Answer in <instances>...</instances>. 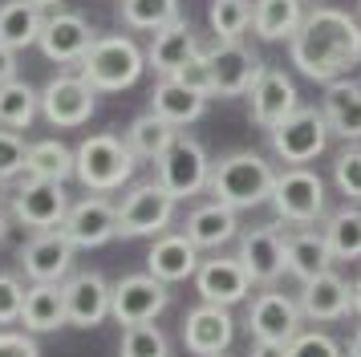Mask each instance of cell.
I'll use <instances>...</instances> for the list:
<instances>
[{
  "label": "cell",
  "instance_id": "cell-47",
  "mask_svg": "<svg viewBox=\"0 0 361 357\" xmlns=\"http://www.w3.org/2000/svg\"><path fill=\"white\" fill-rule=\"evenodd\" d=\"M349 357H361V325L353 329V337H349Z\"/></svg>",
  "mask_w": 361,
  "mask_h": 357
},
{
  "label": "cell",
  "instance_id": "cell-41",
  "mask_svg": "<svg viewBox=\"0 0 361 357\" xmlns=\"http://www.w3.org/2000/svg\"><path fill=\"white\" fill-rule=\"evenodd\" d=\"M284 357H345V349L329 337V333H317V329L305 333V329H300V333L284 345Z\"/></svg>",
  "mask_w": 361,
  "mask_h": 357
},
{
  "label": "cell",
  "instance_id": "cell-25",
  "mask_svg": "<svg viewBox=\"0 0 361 357\" xmlns=\"http://www.w3.org/2000/svg\"><path fill=\"white\" fill-rule=\"evenodd\" d=\"M195 53H199L195 29H191L183 16H175L171 25H163V29L154 32V41H150V49H147V69H154L159 78H171V73H175L179 65H187Z\"/></svg>",
  "mask_w": 361,
  "mask_h": 357
},
{
  "label": "cell",
  "instance_id": "cell-7",
  "mask_svg": "<svg viewBox=\"0 0 361 357\" xmlns=\"http://www.w3.org/2000/svg\"><path fill=\"white\" fill-rule=\"evenodd\" d=\"M175 195L163 183H138L126 191V199L118 203V236H163L175 224Z\"/></svg>",
  "mask_w": 361,
  "mask_h": 357
},
{
  "label": "cell",
  "instance_id": "cell-20",
  "mask_svg": "<svg viewBox=\"0 0 361 357\" xmlns=\"http://www.w3.org/2000/svg\"><path fill=\"white\" fill-rule=\"evenodd\" d=\"M37 45H41V53L49 61L78 65L90 53V45H94V29L78 13H53V16H45V29L37 37Z\"/></svg>",
  "mask_w": 361,
  "mask_h": 357
},
{
  "label": "cell",
  "instance_id": "cell-34",
  "mask_svg": "<svg viewBox=\"0 0 361 357\" xmlns=\"http://www.w3.org/2000/svg\"><path fill=\"white\" fill-rule=\"evenodd\" d=\"M25 175L29 178H53V183H66L73 175V150L57 138H41V143H29V155H25Z\"/></svg>",
  "mask_w": 361,
  "mask_h": 357
},
{
  "label": "cell",
  "instance_id": "cell-14",
  "mask_svg": "<svg viewBox=\"0 0 361 357\" xmlns=\"http://www.w3.org/2000/svg\"><path fill=\"white\" fill-rule=\"evenodd\" d=\"M247 102H252V122L260 130L280 126V122L300 106V102H296V81L288 78L284 69H272V65H264L260 78L252 81Z\"/></svg>",
  "mask_w": 361,
  "mask_h": 357
},
{
  "label": "cell",
  "instance_id": "cell-6",
  "mask_svg": "<svg viewBox=\"0 0 361 357\" xmlns=\"http://www.w3.org/2000/svg\"><path fill=\"white\" fill-rule=\"evenodd\" d=\"M272 134V150H276L280 162H288V167H305L312 162L317 155H325L329 146V122H325V110H317V106H296L280 126L268 130Z\"/></svg>",
  "mask_w": 361,
  "mask_h": 357
},
{
  "label": "cell",
  "instance_id": "cell-46",
  "mask_svg": "<svg viewBox=\"0 0 361 357\" xmlns=\"http://www.w3.org/2000/svg\"><path fill=\"white\" fill-rule=\"evenodd\" d=\"M17 78V49H8L4 41H0V81Z\"/></svg>",
  "mask_w": 361,
  "mask_h": 357
},
{
  "label": "cell",
  "instance_id": "cell-8",
  "mask_svg": "<svg viewBox=\"0 0 361 357\" xmlns=\"http://www.w3.org/2000/svg\"><path fill=\"white\" fill-rule=\"evenodd\" d=\"M94 110H98V90H94L82 73H57V78L41 90V114H45V122L57 126V130L85 126Z\"/></svg>",
  "mask_w": 361,
  "mask_h": 357
},
{
  "label": "cell",
  "instance_id": "cell-2",
  "mask_svg": "<svg viewBox=\"0 0 361 357\" xmlns=\"http://www.w3.org/2000/svg\"><path fill=\"white\" fill-rule=\"evenodd\" d=\"M272 183H276V171L272 162L256 155V150H235L228 159L212 162V178H207V191L228 203L235 211H247V207H260L272 199Z\"/></svg>",
  "mask_w": 361,
  "mask_h": 357
},
{
  "label": "cell",
  "instance_id": "cell-33",
  "mask_svg": "<svg viewBox=\"0 0 361 357\" xmlns=\"http://www.w3.org/2000/svg\"><path fill=\"white\" fill-rule=\"evenodd\" d=\"M37 114H41V94L29 81H20V78L0 81V126L29 130Z\"/></svg>",
  "mask_w": 361,
  "mask_h": 357
},
{
  "label": "cell",
  "instance_id": "cell-3",
  "mask_svg": "<svg viewBox=\"0 0 361 357\" xmlns=\"http://www.w3.org/2000/svg\"><path fill=\"white\" fill-rule=\"evenodd\" d=\"M147 69V53L138 49L134 37H94V45L78 61V73H82L98 94H118V90H130L134 81L142 78Z\"/></svg>",
  "mask_w": 361,
  "mask_h": 357
},
{
  "label": "cell",
  "instance_id": "cell-42",
  "mask_svg": "<svg viewBox=\"0 0 361 357\" xmlns=\"http://www.w3.org/2000/svg\"><path fill=\"white\" fill-rule=\"evenodd\" d=\"M171 78L183 81V85H187V90H195V94H207V97L215 94V85H212V57H207L203 49H199V53H195L187 65H179Z\"/></svg>",
  "mask_w": 361,
  "mask_h": 357
},
{
  "label": "cell",
  "instance_id": "cell-26",
  "mask_svg": "<svg viewBox=\"0 0 361 357\" xmlns=\"http://www.w3.org/2000/svg\"><path fill=\"white\" fill-rule=\"evenodd\" d=\"M321 110H325L329 130L345 138V143H361V85L349 78H337L325 85L321 97Z\"/></svg>",
  "mask_w": 361,
  "mask_h": 357
},
{
  "label": "cell",
  "instance_id": "cell-45",
  "mask_svg": "<svg viewBox=\"0 0 361 357\" xmlns=\"http://www.w3.org/2000/svg\"><path fill=\"white\" fill-rule=\"evenodd\" d=\"M247 357H284V345H280V341L252 337V349H247Z\"/></svg>",
  "mask_w": 361,
  "mask_h": 357
},
{
  "label": "cell",
  "instance_id": "cell-16",
  "mask_svg": "<svg viewBox=\"0 0 361 357\" xmlns=\"http://www.w3.org/2000/svg\"><path fill=\"white\" fill-rule=\"evenodd\" d=\"M61 231L73 240V248H102L118 236V207L110 199H102L98 191L85 195L82 203H69Z\"/></svg>",
  "mask_w": 361,
  "mask_h": 357
},
{
  "label": "cell",
  "instance_id": "cell-36",
  "mask_svg": "<svg viewBox=\"0 0 361 357\" xmlns=\"http://www.w3.org/2000/svg\"><path fill=\"white\" fill-rule=\"evenodd\" d=\"M118 16L126 29L159 32L179 16V0H118Z\"/></svg>",
  "mask_w": 361,
  "mask_h": 357
},
{
  "label": "cell",
  "instance_id": "cell-15",
  "mask_svg": "<svg viewBox=\"0 0 361 357\" xmlns=\"http://www.w3.org/2000/svg\"><path fill=\"white\" fill-rule=\"evenodd\" d=\"M235 256L244 260L252 284H276L284 268V231L276 224H260L240 231V252Z\"/></svg>",
  "mask_w": 361,
  "mask_h": 357
},
{
  "label": "cell",
  "instance_id": "cell-10",
  "mask_svg": "<svg viewBox=\"0 0 361 357\" xmlns=\"http://www.w3.org/2000/svg\"><path fill=\"white\" fill-rule=\"evenodd\" d=\"M207 178H212V159H207V150H203L195 138L179 134V138L171 143V150L159 159V183H163L175 199H191V195L207 191Z\"/></svg>",
  "mask_w": 361,
  "mask_h": 357
},
{
  "label": "cell",
  "instance_id": "cell-32",
  "mask_svg": "<svg viewBox=\"0 0 361 357\" xmlns=\"http://www.w3.org/2000/svg\"><path fill=\"white\" fill-rule=\"evenodd\" d=\"M45 8H37L33 0H8V4H0V41L8 49H29L37 45V37L45 29Z\"/></svg>",
  "mask_w": 361,
  "mask_h": 357
},
{
  "label": "cell",
  "instance_id": "cell-13",
  "mask_svg": "<svg viewBox=\"0 0 361 357\" xmlns=\"http://www.w3.org/2000/svg\"><path fill=\"white\" fill-rule=\"evenodd\" d=\"M73 240H69L61 227H49V231H37L33 240L20 248V268L29 280H53L61 284L73 268Z\"/></svg>",
  "mask_w": 361,
  "mask_h": 357
},
{
  "label": "cell",
  "instance_id": "cell-38",
  "mask_svg": "<svg viewBox=\"0 0 361 357\" xmlns=\"http://www.w3.org/2000/svg\"><path fill=\"white\" fill-rule=\"evenodd\" d=\"M118 357H171V345H166L163 329L159 325H126L122 329V345H118Z\"/></svg>",
  "mask_w": 361,
  "mask_h": 357
},
{
  "label": "cell",
  "instance_id": "cell-23",
  "mask_svg": "<svg viewBox=\"0 0 361 357\" xmlns=\"http://www.w3.org/2000/svg\"><path fill=\"white\" fill-rule=\"evenodd\" d=\"M333 248H329L325 231H312L309 224L305 227H288L284 231V268L305 284V280H312V276H321L333 268Z\"/></svg>",
  "mask_w": 361,
  "mask_h": 357
},
{
  "label": "cell",
  "instance_id": "cell-22",
  "mask_svg": "<svg viewBox=\"0 0 361 357\" xmlns=\"http://www.w3.org/2000/svg\"><path fill=\"white\" fill-rule=\"evenodd\" d=\"M300 313L309 317V321H345L349 313H353V284L337 276L333 268L321 276H312L305 280V289H300Z\"/></svg>",
  "mask_w": 361,
  "mask_h": 357
},
{
  "label": "cell",
  "instance_id": "cell-21",
  "mask_svg": "<svg viewBox=\"0 0 361 357\" xmlns=\"http://www.w3.org/2000/svg\"><path fill=\"white\" fill-rule=\"evenodd\" d=\"M66 289V317L73 329H94L110 317V296L114 284H106V276L98 272H73L61 284Z\"/></svg>",
  "mask_w": 361,
  "mask_h": 357
},
{
  "label": "cell",
  "instance_id": "cell-29",
  "mask_svg": "<svg viewBox=\"0 0 361 357\" xmlns=\"http://www.w3.org/2000/svg\"><path fill=\"white\" fill-rule=\"evenodd\" d=\"M150 110L159 114V118H166V122H175V126H191L207 110V94H195L183 81L163 78L154 85V94H150Z\"/></svg>",
  "mask_w": 361,
  "mask_h": 357
},
{
  "label": "cell",
  "instance_id": "cell-44",
  "mask_svg": "<svg viewBox=\"0 0 361 357\" xmlns=\"http://www.w3.org/2000/svg\"><path fill=\"white\" fill-rule=\"evenodd\" d=\"M0 357H41V349H37V341H33L29 329H25V333L0 329Z\"/></svg>",
  "mask_w": 361,
  "mask_h": 357
},
{
  "label": "cell",
  "instance_id": "cell-28",
  "mask_svg": "<svg viewBox=\"0 0 361 357\" xmlns=\"http://www.w3.org/2000/svg\"><path fill=\"white\" fill-rule=\"evenodd\" d=\"M183 231L195 248H224L228 240H240V219H235V207L212 199V203H203L187 215Z\"/></svg>",
  "mask_w": 361,
  "mask_h": 357
},
{
  "label": "cell",
  "instance_id": "cell-9",
  "mask_svg": "<svg viewBox=\"0 0 361 357\" xmlns=\"http://www.w3.org/2000/svg\"><path fill=\"white\" fill-rule=\"evenodd\" d=\"M13 215L33 231H49L61 227L69 215V195L66 183H53V178H20L17 191H13Z\"/></svg>",
  "mask_w": 361,
  "mask_h": 357
},
{
  "label": "cell",
  "instance_id": "cell-19",
  "mask_svg": "<svg viewBox=\"0 0 361 357\" xmlns=\"http://www.w3.org/2000/svg\"><path fill=\"white\" fill-rule=\"evenodd\" d=\"M235 337V321L224 305H195L187 317H183V345L187 353L195 357H212V353H224Z\"/></svg>",
  "mask_w": 361,
  "mask_h": 357
},
{
  "label": "cell",
  "instance_id": "cell-5",
  "mask_svg": "<svg viewBox=\"0 0 361 357\" xmlns=\"http://www.w3.org/2000/svg\"><path fill=\"white\" fill-rule=\"evenodd\" d=\"M268 203L276 207V215L284 224L293 227L317 224L325 215V178L317 171H309V167H284V171H276Z\"/></svg>",
  "mask_w": 361,
  "mask_h": 357
},
{
  "label": "cell",
  "instance_id": "cell-43",
  "mask_svg": "<svg viewBox=\"0 0 361 357\" xmlns=\"http://www.w3.org/2000/svg\"><path fill=\"white\" fill-rule=\"evenodd\" d=\"M20 305H25V284H20L17 276L0 272V325H17Z\"/></svg>",
  "mask_w": 361,
  "mask_h": 357
},
{
  "label": "cell",
  "instance_id": "cell-31",
  "mask_svg": "<svg viewBox=\"0 0 361 357\" xmlns=\"http://www.w3.org/2000/svg\"><path fill=\"white\" fill-rule=\"evenodd\" d=\"M179 134L183 130L175 126V122H166V118H159V114L150 110V114H142V118H134L130 122V130H126V146L134 150V159L159 162Z\"/></svg>",
  "mask_w": 361,
  "mask_h": 357
},
{
  "label": "cell",
  "instance_id": "cell-24",
  "mask_svg": "<svg viewBox=\"0 0 361 357\" xmlns=\"http://www.w3.org/2000/svg\"><path fill=\"white\" fill-rule=\"evenodd\" d=\"M147 272L159 276L163 284L195 280V272H199V248L187 240V231H179V236L163 231V236H154V243H150Z\"/></svg>",
  "mask_w": 361,
  "mask_h": 357
},
{
  "label": "cell",
  "instance_id": "cell-12",
  "mask_svg": "<svg viewBox=\"0 0 361 357\" xmlns=\"http://www.w3.org/2000/svg\"><path fill=\"white\" fill-rule=\"evenodd\" d=\"M300 301L293 296H284L276 292L272 284H264V292H256V301L247 308V333L260 341H280V345H288V341L300 333Z\"/></svg>",
  "mask_w": 361,
  "mask_h": 357
},
{
  "label": "cell",
  "instance_id": "cell-11",
  "mask_svg": "<svg viewBox=\"0 0 361 357\" xmlns=\"http://www.w3.org/2000/svg\"><path fill=\"white\" fill-rule=\"evenodd\" d=\"M166 305H171V292H166L163 280L150 272H134V276H122L114 284L110 317L118 325H142V321H154Z\"/></svg>",
  "mask_w": 361,
  "mask_h": 357
},
{
  "label": "cell",
  "instance_id": "cell-18",
  "mask_svg": "<svg viewBox=\"0 0 361 357\" xmlns=\"http://www.w3.org/2000/svg\"><path fill=\"white\" fill-rule=\"evenodd\" d=\"M212 57V85L219 97H240L252 90V81L260 78L264 61L244 49L240 41H215V49L207 53Z\"/></svg>",
  "mask_w": 361,
  "mask_h": 357
},
{
  "label": "cell",
  "instance_id": "cell-35",
  "mask_svg": "<svg viewBox=\"0 0 361 357\" xmlns=\"http://www.w3.org/2000/svg\"><path fill=\"white\" fill-rule=\"evenodd\" d=\"M325 240L337 260H361V207H341L325 219Z\"/></svg>",
  "mask_w": 361,
  "mask_h": 357
},
{
  "label": "cell",
  "instance_id": "cell-4",
  "mask_svg": "<svg viewBox=\"0 0 361 357\" xmlns=\"http://www.w3.org/2000/svg\"><path fill=\"white\" fill-rule=\"evenodd\" d=\"M134 150L118 134H90L78 150H73V175L82 183L85 191H118L126 178L134 175Z\"/></svg>",
  "mask_w": 361,
  "mask_h": 357
},
{
  "label": "cell",
  "instance_id": "cell-49",
  "mask_svg": "<svg viewBox=\"0 0 361 357\" xmlns=\"http://www.w3.org/2000/svg\"><path fill=\"white\" fill-rule=\"evenodd\" d=\"M37 8H61V4H66V0H33Z\"/></svg>",
  "mask_w": 361,
  "mask_h": 357
},
{
  "label": "cell",
  "instance_id": "cell-27",
  "mask_svg": "<svg viewBox=\"0 0 361 357\" xmlns=\"http://www.w3.org/2000/svg\"><path fill=\"white\" fill-rule=\"evenodd\" d=\"M20 325L29 333H57L61 325H69L66 317V289L53 280H33L25 289V305H20Z\"/></svg>",
  "mask_w": 361,
  "mask_h": 357
},
{
  "label": "cell",
  "instance_id": "cell-30",
  "mask_svg": "<svg viewBox=\"0 0 361 357\" xmlns=\"http://www.w3.org/2000/svg\"><path fill=\"white\" fill-rule=\"evenodd\" d=\"M305 20V0H252V29L260 41H293Z\"/></svg>",
  "mask_w": 361,
  "mask_h": 357
},
{
  "label": "cell",
  "instance_id": "cell-40",
  "mask_svg": "<svg viewBox=\"0 0 361 357\" xmlns=\"http://www.w3.org/2000/svg\"><path fill=\"white\" fill-rule=\"evenodd\" d=\"M25 155H29V143L20 138V130L0 126V183L25 175Z\"/></svg>",
  "mask_w": 361,
  "mask_h": 357
},
{
  "label": "cell",
  "instance_id": "cell-17",
  "mask_svg": "<svg viewBox=\"0 0 361 357\" xmlns=\"http://www.w3.org/2000/svg\"><path fill=\"white\" fill-rule=\"evenodd\" d=\"M195 289L207 305H240L252 292V276H247L244 260L240 256H215V260H199L195 272Z\"/></svg>",
  "mask_w": 361,
  "mask_h": 357
},
{
  "label": "cell",
  "instance_id": "cell-1",
  "mask_svg": "<svg viewBox=\"0 0 361 357\" xmlns=\"http://www.w3.org/2000/svg\"><path fill=\"white\" fill-rule=\"evenodd\" d=\"M293 65L312 81H337L361 65V20L345 8H309L288 41Z\"/></svg>",
  "mask_w": 361,
  "mask_h": 357
},
{
  "label": "cell",
  "instance_id": "cell-51",
  "mask_svg": "<svg viewBox=\"0 0 361 357\" xmlns=\"http://www.w3.org/2000/svg\"><path fill=\"white\" fill-rule=\"evenodd\" d=\"M212 357H224V353H212Z\"/></svg>",
  "mask_w": 361,
  "mask_h": 357
},
{
  "label": "cell",
  "instance_id": "cell-48",
  "mask_svg": "<svg viewBox=\"0 0 361 357\" xmlns=\"http://www.w3.org/2000/svg\"><path fill=\"white\" fill-rule=\"evenodd\" d=\"M353 313H357V317H361V280H357V284H353Z\"/></svg>",
  "mask_w": 361,
  "mask_h": 357
},
{
  "label": "cell",
  "instance_id": "cell-50",
  "mask_svg": "<svg viewBox=\"0 0 361 357\" xmlns=\"http://www.w3.org/2000/svg\"><path fill=\"white\" fill-rule=\"evenodd\" d=\"M4 231H8V219H4V211H0V240H4Z\"/></svg>",
  "mask_w": 361,
  "mask_h": 357
},
{
  "label": "cell",
  "instance_id": "cell-39",
  "mask_svg": "<svg viewBox=\"0 0 361 357\" xmlns=\"http://www.w3.org/2000/svg\"><path fill=\"white\" fill-rule=\"evenodd\" d=\"M333 183H337V191L349 199V203H361V146H345L337 162H333Z\"/></svg>",
  "mask_w": 361,
  "mask_h": 357
},
{
  "label": "cell",
  "instance_id": "cell-37",
  "mask_svg": "<svg viewBox=\"0 0 361 357\" xmlns=\"http://www.w3.org/2000/svg\"><path fill=\"white\" fill-rule=\"evenodd\" d=\"M207 20H212L215 41H240L252 25V0H212Z\"/></svg>",
  "mask_w": 361,
  "mask_h": 357
}]
</instances>
